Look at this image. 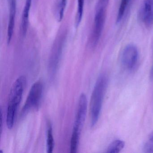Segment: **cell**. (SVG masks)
<instances>
[{"instance_id": "6da1fadb", "label": "cell", "mask_w": 153, "mask_h": 153, "mask_svg": "<svg viewBox=\"0 0 153 153\" xmlns=\"http://www.w3.org/2000/svg\"><path fill=\"white\" fill-rule=\"evenodd\" d=\"M26 82L25 76H21L16 80L11 87L9 97L6 119L7 126L10 129H12L14 126L18 107L22 99Z\"/></svg>"}, {"instance_id": "7a4b0ae2", "label": "cell", "mask_w": 153, "mask_h": 153, "mask_svg": "<svg viewBox=\"0 0 153 153\" xmlns=\"http://www.w3.org/2000/svg\"><path fill=\"white\" fill-rule=\"evenodd\" d=\"M108 84V78L105 75H101L97 79L90 101V117L92 126H94L100 116L103 101Z\"/></svg>"}, {"instance_id": "3957f363", "label": "cell", "mask_w": 153, "mask_h": 153, "mask_svg": "<svg viewBox=\"0 0 153 153\" xmlns=\"http://www.w3.org/2000/svg\"><path fill=\"white\" fill-rule=\"evenodd\" d=\"M43 93L42 83L40 81L35 83L29 91L28 96L22 110L23 116L33 109H38Z\"/></svg>"}, {"instance_id": "277c9868", "label": "cell", "mask_w": 153, "mask_h": 153, "mask_svg": "<svg viewBox=\"0 0 153 153\" xmlns=\"http://www.w3.org/2000/svg\"><path fill=\"white\" fill-rule=\"evenodd\" d=\"M106 9L105 8L96 7L94 27L91 36V44L93 47L96 46L102 35L105 23Z\"/></svg>"}, {"instance_id": "5b68a950", "label": "cell", "mask_w": 153, "mask_h": 153, "mask_svg": "<svg viewBox=\"0 0 153 153\" xmlns=\"http://www.w3.org/2000/svg\"><path fill=\"white\" fill-rule=\"evenodd\" d=\"M138 59L137 48L133 45H128L125 47L121 56V62L126 69L131 71L137 65Z\"/></svg>"}, {"instance_id": "8992f818", "label": "cell", "mask_w": 153, "mask_h": 153, "mask_svg": "<svg viewBox=\"0 0 153 153\" xmlns=\"http://www.w3.org/2000/svg\"><path fill=\"white\" fill-rule=\"evenodd\" d=\"M87 99L85 95L82 94L79 97L77 111L76 116L72 132L80 134L86 116Z\"/></svg>"}, {"instance_id": "52a82bcc", "label": "cell", "mask_w": 153, "mask_h": 153, "mask_svg": "<svg viewBox=\"0 0 153 153\" xmlns=\"http://www.w3.org/2000/svg\"><path fill=\"white\" fill-rule=\"evenodd\" d=\"M140 19L146 26L153 25V0H145L140 12Z\"/></svg>"}, {"instance_id": "ba28073f", "label": "cell", "mask_w": 153, "mask_h": 153, "mask_svg": "<svg viewBox=\"0 0 153 153\" xmlns=\"http://www.w3.org/2000/svg\"><path fill=\"white\" fill-rule=\"evenodd\" d=\"M62 39H60L57 41L56 43L54 45L53 50L52 53L51 59L50 62V71L51 70L52 73H54L56 70L57 67L60 59L62 51V44L63 42Z\"/></svg>"}, {"instance_id": "9c48e42d", "label": "cell", "mask_w": 153, "mask_h": 153, "mask_svg": "<svg viewBox=\"0 0 153 153\" xmlns=\"http://www.w3.org/2000/svg\"><path fill=\"white\" fill-rule=\"evenodd\" d=\"M16 11V0H10L9 20L7 32V42L9 44L12 40L15 27V18Z\"/></svg>"}, {"instance_id": "30bf717a", "label": "cell", "mask_w": 153, "mask_h": 153, "mask_svg": "<svg viewBox=\"0 0 153 153\" xmlns=\"http://www.w3.org/2000/svg\"><path fill=\"white\" fill-rule=\"evenodd\" d=\"M32 0H26L22 15V21L20 25V32L23 36L26 34L28 25V17L31 9Z\"/></svg>"}, {"instance_id": "8fae6325", "label": "cell", "mask_w": 153, "mask_h": 153, "mask_svg": "<svg viewBox=\"0 0 153 153\" xmlns=\"http://www.w3.org/2000/svg\"><path fill=\"white\" fill-rule=\"evenodd\" d=\"M125 143L120 140H117L113 141L110 144L107 148L106 152L109 153H120L124 147Z\"/></svg>"}, {"instance_id": "7c38bea8", "label": "cell", "mask_w": 153, "mask_h": 153, "mask_svg": "<svg viewBox=\"0 0 153 153\" xmlns=\"http://www.w3.org/2000/svg\"><path fill=\"white\" fill-rule=\"evenodd\" d=\"M54 142L53 135L52 127L51 123H49L47 129V152L52 153L54 148Z\"/></svg>"}, {"instance_id": "4fadbf2b", "label": "cell", "mask_w": 153, "mask_h": 153, "mask_svg": "<svg viewBox=\"0 0 153 153\" xmlns=\"http://www.w3.org/2000/svg\"><path fill=\"white\" fill-rule=\"evenodd\" d=\"M85 0H78V8L75 20V25L78 27L81 22L84 12Z\"/></svg>"}, {"instance_id": "5bb4252c", "label": "cell", "mask_w": 153, "mask_h": 153, "mask_svg": "<svg viewBox=\"0 0 153 153\" xmlns=\"http://www.w3.org/2000/svg\"><path fill=\"white\" fill-rule=\"evenodd\" d=\"M130 0H121L120 4L118 10V15L116 18V22L120 23L123 18L125 11L127 8Z\"/></svg>"}, {"instance_id": "9a60e30c", "label": "cell", "mask_w": 153, "mask_h": 153, "mask_svg": "<svg viewBox=\"0 0 153 153\" xmlns=\"http://www.w3.org/2000/svg\"><path fill=\"white\" fill-rule=\"evenodd\" d=\"M143 150L146 153H153V130L145 141Z\"/></svg>"}, {"instance_id": "2e32d148", "label": "cell", "mask_w": 153, "mask_h": 153, "mask_svg": "<svg viewBox=\"0 0 153 153\" xmlns=\"http://www.w3.org/2000/svg\"><path fill=\"white\" fill-rule=\"evenodd\" d=\"M67 0H61L58 6L57 11V16L59 21L60 22L62 20L64 16V10L66 7Z\"/></svg>"}, {"instance_id": "e0dca14e", "label": "cell", "mask_w": 153, "mask_h": 153, "mask_svg": "<svg viewBox=\"0 0 153 153\" xmlns=\"http://www.w3.org/2000/svg\"><path fill=\"white\" fill-rule=\"evenodd\" d=\"M109 2V0H99L97 6L106 8Z\"/></svg>"}, {"instance_id": "ac0fdd59", "label": "cell", "mask_w": 153, "mask_h": 153, "mask_svg": "<svg viewBox=\"0 0 153 153\" xmlns=\"http://www.w3.org/2000/svg\"><path fill=\"white\" fill-rule=\"evenodd\" d=\"M2 109L1 108V127H0V128H1V131H2Z\"/></svg>"}, {"instance_id": "d6986e66", "label": "cell", "mask_w": 153, "mask_h": 153, "mask_svg": "<svg viewBox=\"0 0 153 153\" xmlns=\"http://www.w3.org/2000/svg\"><path fill=\"white\" fill-rule=\"evenodd\" d=\"M150 78L151 79H153V63L150 70Z\"/></svg>"}]
</instances>
